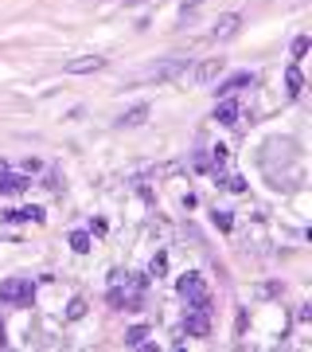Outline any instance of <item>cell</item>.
Returning <instances> with one entry per match:
<instances>
[{"label":"cell","mask_w":312,"mask_h":352,"mask_svg":"<svg viewBox=\"0 0 312 352\" xmlns=\"http://www.w3.org/2000/svg\"><path fill=\"white\" fill-rule=\"evenodd\" d=\"M176 289H180V298H184L191 309H207V314H211V294H207V286H203L200 274H184L180 282H176Z\"/></svg>","instance_id":"obj_1"},{"label":"cell","mask_w":312,"mask_h":352,"mask_svg":"<svg viewBox=\"0 0 312 352\" xmlns=\"http://www.w3.org/2000/svg\"><path fill=\"white\" fill-rule=\"evenodd\" d=\"M32 278H8V282H0V302L4 305H32Z\"/></svg>","instance_id":"obj_2"},{"label":"cell","mask_w":312,"mask_h":352,"mask_svg":"<svg viewBox=\"0 0 312 352\" xmlns=\"http://www.w3.org/2000/svg\"><path fill=\"white\" fill-rule=\"evenodd\" d=\"M184 333H191V337H211V314L207 309H187Z\"/></svg>","instance_id":"obj_3"},{"label":"cell","mask_w":312,"mask_h":352,"mask_svg":"<svg viewBox=\"0 0 312 352\" xmlns=\"http://www.w3.org/2000/svg\"><path fill=\"white\" fill-rule=\"evenodd\" d=\"M238 32H242V16H238V12H223L219 20H215V28H211V39H235Z\"/></svg>","instance_id":"obj_4"},{"label":"cell","mask_w":312,"mask_h":352,"mask_svg":"<svg viewBox=\"0 0 312 352\" xmlns=\"http://www.w3.org/2000/svg\"><path fill=\"white\" fill-rule=\"evenodd\" d=\"M101 67H106V55H82V59H71L62 71H67V75H94Z\"/></svg>","instance_id":"obj_5"},{"label":"cell","mask_w":312,"mask_h":352,"mask_svg":"<svg viewBox=\"0 0 312 352\" xmlns=\"http://www.w3.org/2000/svg\"><path fill=\"white\" fill-rule=\"evenodd\" d=\"M187 71V59H164V63L152 67V82H172L176 75Z\"/></svg>","instance_id":"obj_6"},{"label":"cell","mask_w":312,"mask_h":352,"mask_svg":"<svg viewBox=\"0 0 312 352\" xmlns=\"http://www.w3.org/2000/svg\"><path fill=\"white\" fill-rule=\"evenodd\" d=\"M223 67H226V59H223V55H215V59L200 63V67H195V82H200V87H211L215 78L223 75Z\"/></svg>","instance_id":"obj_7"},{"label":"cell","mask_w":312,"mask_h":352,"mask_svg":"<svg viewBox=\"0 0 312 352\" xmlns=\"http://www.w3.org/2000/svg\"><path fill=\"white\" fill-rule=\"evenodd\" d=\"M24 188H27V176H20V173H12V168L0 164V196H4V192H24Z\"/></svg>","instance_id":"obj_8"},{"label":"cell","mask_w":312,"mask_h":352,"mask_svg":"<svg viewBox=\"0 0 312 352\" xmlns=\"http://www.w3.org/2000/svg\"><path fill=\"white\" fill-rule=\"evenodd\" d=\"M215 122H219V126H238V102H230V98L219 102V106H215Z\"/></svg>","instance_id":"obj_9"},{"label":"cell","mask_w":312,"mask_h":352,"mask_svg":"<svg viewBox=\"0 0 312 352\" xmlns=\"http://www.w3.org/2000/svg\"><path fill=\"white\" fill-rule=\"evenodd\" d=\"M242 87H254V75H235V78H226L223 87H215V94L219 98H230L235 90H242Z\"/></svg>","instance_id":"obj_10"},{"label":"cell","mask_w":312,"mask_h":352,"mask_svg":"<svg viewBox=\"0 0 312 352\" xmlns=\"http://www.w3.org/2000/svg\"><path fill=\"white\" fill-rule=\"evenodd\" d=\"M145 122H149V106H145V102H141V106H133V110H125L121 113V122H117V126H129V129H133V126H145Z\"/></svg>","instance_id":"obj_11"},{"label":"cell","mask_w":312,"mask_h":352,"mask_svg":"<svg viewBox=\"0 0 312 352\" xmlns=\"http://www.w3.org/2000/svg\"><path fill=\"white\" fill-rule=\"evenodd\" d=\"M149 325H133L129 329V333H125V349H145V344H149Z\"/></svg>","instance_id":"obj_12"},{"label":"cell","mask_w":312,"mask_h":352,"mask_svg":"<svg viewBox=\"0 0 312 352\" xmlns=\"http://www.w3.org/2000/svg\"><path fill=\"white\" fill-rule=\"evenodd\" d=\"M285 90H289V98H300V90H304V75H300L297 63L285 71Z\"/></svg>","instance_id":"obj_13"},{"label":"cell","mask_w":312,"mask_h":352,"mask_svg":"<svg viewBox=\"0 0 312 352\" xmlns=\"http://www.w3.org/2000/svg\"><path fill=\"white\" fill-rule=\"evenodd\" d=\"M71 251H75V254H86L90 251V235H86V231H75V235H71Z\"/></svg>","instance_id":"obj_14"},{"label":"cell","mask_w":312,"mask_h":352,"mask_svg":"<svg viewBox=\"0 0 312 352\" xmlns=\"http://www.w3.org/2000/svg\"><path fill=\"white\" fill-rule=\"evenodd\" d=\"M219 184H223L226 192H246V180H242V176H235V173H230V176H219Z\"/></svg>","instance_id":"obj_15"},{"label":"cell","mask_w":312,"mask_h":352,"mask_svg":"<svg viewBox=\"0 0 312 352\" xmlns=\"http://www.w3.org/2000/svg\"><path fill=\"white\" fill-rule=\"evenodd\" d=\"M78 317H86V298H75L67 305V321H78Z\"/></svg>","instance_id":"obj_16"},{"label":"cell","mask_w":312,"mask_h":352,"mask_svg":"<svg viewBox=\"0 0 312 352\" xmlns=\"http://www.w3.org/2000/svg\"><path fill=\"white\" fill-rule=\"evenodd\" d=\"M304 55H309V36H297L293 39V63H300Z\"/></svg>","instance_id":"obj_17"},{"label":"cell","mask_w":312,"mask_h":352,"mask_svg":"<svg viewBox=\"0 0 312 352\" xmlns=\"http://www.w3.org/2000/svg\"><path fill=\"white\" fill-rule=\"evenodd\" d=\"M12 219H36V223H43V212L39 208H20V212H12Z\"/></svg>","instance_id":"obj_18"},{"label":"cell","mask_w":312,"mask_h":352,"mask_svg":"<svg viewBox=\"0 0 312 352\" xmlns=\"http://www.w3.org/2000/svg\"><path fill=\"white\" fill-rule=\"evenodd\" d=\"M149 274H152V278H164V254H156V258H152Z\"/></svg>","instance_id":"obj_19"},{"label":"cell","mask_w":312,"mask_h":352,"mask_svg":"<svg viewBox=\"0 0 312 352\" xmlns=\"http://www.w3.org/2000/svg\"><path fill=\"white\" fill-rule=\"evenodd\" d=\"M215 223L223 227V231H230V223H235V219H230V212H215Z\"/></svg>","instance_id":"obj_20"},{"label":"cell","mask_w":312,"mask_h":352,"mask_svg":"<svg viewBox=\"0 0 312 352\" xmlns=\"http://www.w3.org/2000/svg\"><path fill=\"white\" fill-rule=\"evenodd\" d=\"M125 4H137V0H125Z\"/></svg>","instance_id":"obj_21"}]
</instances>
